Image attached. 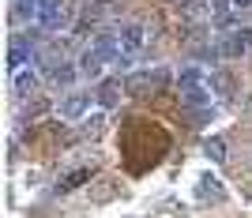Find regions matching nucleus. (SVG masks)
Listing matches in <instances>:
<instances>
[{"instance_id":"obj_3","label":"nucleus","mask_w":252,"mask_h":218,"mask_svg":"<svg viewBox=\"0 0 252 218\" xmlns=\"http://www.w3.org/2000/svg\"><path fill=\"white\" fill-rule=\"evenodd\" d=\"M91 49H94L105 64H121V57H128V53L121 49V34L117 31H98L94 38H91Z\"/></svg>"},{"instance_id":"obj_2","label":"nucleus","mask_w":252,"mask_h":218,"mask_svg":"<svg viewBox=\"0 0 252 218\" xmlns=\"http://www.w3.org/2000/svg\"><path fill=\"white\" fill-rule=\"evenodd\" d=\"M91 105H98V102H94V94L72 91V94H64V98H61L57 113H61L64 121H87V117H91Z\"/></svg>"},{"instance_id":"obj_13","label":"nucleus","mask_w":252,"mask_h":218,"mask_svg":"<svg viewBox=\"0 0 252 218\" xmlns=\"http://www.w3.org/2000/svg\"><path fill=\"white\" fill-rule=\"evenodd\" d=\"M91 177H94V169H91V166L72 169L68 177H61V181H57V196H68V192H75V188H79V185H87Z\"/></svg>"},{"instance_id":"obj_5","label":"nucleus","mask_w":252,"mask_h":218,"mask_svg":"<svg viewBox=\"0 0 252 218\" xmlns=\"http://www.w3.org/2000/svg\"><path fill=\"white\" fill-rule=\"evenodd\" d=\"M64 19H68V4L64 0H42V11H38V27L42 31H61Z\"/></svg>"},{"instance_id":"obj_15","label":"nucleus","mask_w":252,"mask_h":218,"mask_svg":"<svg viewBox=\"0 0 252 218\" xmlns=\"http://www.w3.org/2000/svg\"><path fill=\"white\" fill-rule=\"evenodd\" d=\"M203 155H207L215 166L226 162V143H222V135H207V139H203Z\"/></svg>"},{"instance_id":"obj_12","label":"nucleus","mask_w":252,"mask_h":218,"mask_svg":"<svg viewBox=\"0 0 252 218\" xmlns=\"http://www.w3.org/2000/svg\"><path fill=\"white\" fill-rule=\"evenodd\" d=\"M75 68H79V75H83V79H102V72H105V61L98 57L94 49H83V57L75 61Z\"/></svg>"},{"instance_id":"obj_21","label":"nucleus","mask_w":252,"mask_h":218,"mask_svg":"<svg viewBox=\"0 0 252 218\" xmlns=\"http://www.w3.org/2000/svg\"><path fill=\"white\" fill-rule=\"evenodd\" d=\"M249 4H252V0H233V8H237V11H241V8H249Z\"/></svg>"},{"instance_id":"obj_7","label":"nucleus","mask_w":252,"mask_h":218,"mask_svg":"<svg viewBox=\"0 0 252 218\" xmlns=\"http://www.w3.org/2000/svg\"><path fill=\"white\" fill-rule=\"evenodd\" d=\"M252 49V27H241V31H230L226 38L219 42V53L222 57H245Z\"/></svg>"},{"instance_id":"obj_22","label":"nucleus","mask_w":252,"mask_h":218,"mask_svg":"<svg viewBox=\"0 0 252 218\" xmlns=\"http://www.w3.org/2000/svg\"><path fill=\"white\" fill-rule=\"evenodd\" d=\"M177 4H181V0H177Z\"/></svg>"},{"instance_id":"obj_14","label":"nucleus","mask_w":252,"mask_h":218,"mask_svg":"<svg viewBox=\"0 0 252 218\" xmlns=\"http://www.w3.org/2000/svg\"><path fill=\"white\" fill-rule=\"evenodd\" d=\"M207 87H211V94H219V98H230V94L237 91V83H233V75L226 72V68H215V72L207 75Z\"/></svg>"},{"instance_id":"obj_9","label":"nucleus","mask_w":252,"mask_h":218,"mask_svg":"<svg viewBox=\"0 0 252 218\" xmlns=\"http://www.w3.org/2000/svg\"><path fill=\"white\" fill-rule=\"evenodd\" d=\"M177 87H181V94L203 91V87H207V72H203L200 64H185V68L177 72Z\"/></svg>"},{"instance_id":"obj_18","label":"nucleus","mask_w":252,"mask_h":218,"mask_svg":"<svg viewBox=\"0 0 252 218\" xmlns=\"http://www.w3.org/2000/svg\"><path fill=\"white\" fill-rule=\"evenodd\" d=\"M109 8H113V0H91L83 8V15L87 19H102V11H109Z\"/></svg>"},{"instance_id":"obj_20","label":"nucleus","mask_w":252,"mask_h":218,"mask_svg":"<svg viewBox=\"0 0 252 218\" xmlns=\"http://www.w3.org/2000/svg\"><path fill=\"white\" fill-rule=\"evenodd\" d=\"M207 8L215 11V15H222V11H230V8H233V0H207Z\"/></svg>"},{"instance_id":"obj_17","label":"nucleus","mask_w":252,"mask_h":218,"mask_svg":"<svg viewBox=\"0 0 252 218\" xmlns=\"http://www.w3.org/2000/svg\"><path fill=\"white\" fill-rule=\"evenodd\" d=\"M45 109H49V98H42V94H31V98H27V109H23V113H27V117H42Z\"/></svg>"},{"instance_id":"obj_8","label":"nucleus","mask_w":252,"mask_h":218,"mask_svg":"<svg viewBox=\"0 0 252 218\" xmlns=\"http://www.w3.org/2000/svg\"><path fill=\"white\" fill-rule=\"evenodd\" d=\"M45 79H49L53 87L68 91V87L79 79V68H75V64H68V61H57V64H49V68H45Z\"/></svg>"},{"instance_id":"obj_16","label":"nucleus","mask_w":252,"mask_h":218,"mask_svg":"<svg viewBox=\"0 0 252 218\" xmlns=\"http://www.w3.org/2000/svg\"><path fill=\"white\" fill-rule=\"evenodd\" d=\"M105 128H109L105 113H94V117H87V121H83V135H87V139H102Z\"/></svg>"},{"instance_id":"obj_6","label":"nucleus","mask_w":252,"mask_h":218,"mask_svg":"<svg viewBox=\"0 0 252 218\" xmlns=\"http://www.w3.org/2000/svg\"><path fill=\"white\" fill-rule=\"evenodd\" d=\"M121 49L128 53V57H132V53H139L143 49V42H147V27H143V23L139 19H128V23H121Z\"/></svg>"},{"instance_id":"obj_11","label":"nucleus","mask_w":252,"mask_h":218,"mask_svg":"<svg viewBox=\"0 0 252 218\" xmlns=\"http://www.w3.org/2000/svg\"><path fill=\"white\" fill-rule=\"evenodd\" d=\"M121 91H125V83H121V79H102V83H98V91H94L98 109H113V105L121 102Z\"/></svg>"},{"instance_id":"obj_1","label":"nucleus","mask_w":252,"mask_h":218,"mask_svg":"<svg viewBox=\"0 0 252 218\" xmlns=\"http://www.w3.org/2000/svg\"><path fill=\"white\" fill-rule=\"evenodd\" d=\"M169 68H155V72H132L125 79V91L132 94V98H147V94H155L158 87L166 83Z\"/></svg>"},{"instance_id":"obj_10","label":"nucleus","mask_w":252,"mask_h":218,"mask_svg":"<svg viewBox=\"0 0 252 218\" xmlns=\"http://www.w3.org/2000/svg\"><path fill=\"white\" fill-rule=\"evenodd\" d=\"M196 196H200L203 203H222V199H226V188H222V181L215 173H203L200 181H196Z\"/></svg>"},{"instance_id":"obj_19","label":"nucleus","mask_w":252,"mask_h":218,"mask_svg":"<svg viewBox=\"0 0 252 218\" xmlns=\"http://www.w3.org/2000/svg\"><path fill=\"white\" fill-rule=\"evenodd\" d=\"M233 23H237V11H222V15H215V27H219V31H230Z\"/></svg>"},{"instance_id":"obj_4","label":"nucleus","mask_w":252,"mask_h":218,"mask_svg":"<svg viewBox=\"0 0 252 218\" xmlns=\"http://www.w3.org/2000/svg\"><path fill=\"white\" fill-rule=\"evenodd\" d=\"M38 83H42V72H38L34 64L11 72V94H15V98H31V94L38 91Z\"/></svg>"}]
</instances>
